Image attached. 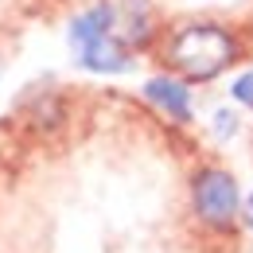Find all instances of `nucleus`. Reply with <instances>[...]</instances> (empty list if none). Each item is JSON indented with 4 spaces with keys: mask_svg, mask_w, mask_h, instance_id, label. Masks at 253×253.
Listing matches in <instances>:
<instances>
[{
    "mask_svg": "<svg viewBox=\"0 0 253 253\" xmlns=\"http://www.w3.org/2000/svg\"><path fill=\"white\" fill-rule=\"evenodd\" d=\"M105 16H109V32L128 51L148 43V35H152V0H105Z\"/></svg>",
    "mask_w": 253,
    "mask_h": 253,
    "instance_id": "7ed1b4c3",
    "label": "nucleus"
},
{
    "mask_svg": "<svg viewBox=\"0 0 253 253\" xmlns=\"http://www.w3.org/2000/svg\"><path fill=\"white\" fill-rule=\"evenodd\" d=\"M230 94H234V101H238V105L253 109V70H246V74H238V78H234Z\"/></svg>",
    "mask_w": 253,
    "mask_h": 253,
    "instance_id": "0eeeda50",
    "label": "nucleus"
},
{
    "mask_svg": "<svg viewBox=\"0 0 253 253\" xmlns=\"http://www.w3.org/2000/svg\"><path fill=\"white\" fill-rule=\"evenodd\" d=\"M191 203H195V214L211 230H230L238 222V211H242L238 179L222 168H203L191 183Z\"/></svg>",
    "mask_w": 253,
    "mask_h": 253,
    "instance_id": "f03ea898",
    "label": "nucleus"
},
{
    "mask_svg": "<svg viewBox=\"0 0 253 253\" xmlns=\"http://www.w3.org/2000/svg\"><path fill=\"white\" fill-rule=\"evenodd\" d=\"M101 35H109V16H105V8H86V12H78V16L70 20L66 39H70V51L78 55L82 47H90V43L101 39Z\"/></svg>",
    "mask_w": 253,
    "mask_h": 253,
    "instance_id": "423d86ee",
    "label": "nucleus"
},
{
    "mask_svg": "<svg viewBox=\"0 0 253 253\" xmlns=\"http://www.w3.org/2000/svg\"><path fill=\"white\" fill-rule=\"evenodd\" d=\"M214 128H218V136H234V132H238V113L218 109V113H214Z\"/></svg>",
    "mask_w": 253,
    "mask_h": 253,
    "instance_id": "6e6552de",
    "label": "nucleus"
},
{
    "mask_svg": "<svg viewBox=\"0 0 253 253\" xmlns=\"http://www.w3.org/2000/svg\"><path fill=\"white\" fill-rule=\"evenodd\" d=\"M238 59L234 35L218 24H187L168 39V63L191 82H211Z\"/></svg>",
    "mask_w": 253,
    "mask_h": 253,
    "instance_id": "f257e3e1",
    "label": "nucleus"
},
{
    "mask_svg": "<svg viewBox=\"0 0 253 253\" xmlns=\"http://www.w3.org/2000/svg\"><path fill=\"white\" fill-rule=\"evenodd\" d=\"M144 97L156 105L160 113H168L171 121H191V94L187 86L179 82V78H171V74H160V78H148L144 82Z\"/></svg>",
    "mask_w": 253,
    "mask_h": 253,
    "instance_id": "20e7f679",
    "label": "nucleus"
},
{
    "mask_svg": "<svg viewBox=\"0 0 253 253\" xmlns=\"http://www.w3.org/2000/svg\"><path fill=\"white\" fill-rule=\"evenodd\" d=\"M242 218H246V226L253 230V195L246 199V207H242Z\"/></svg>",
    "mask_w": 253,
    "mask_h": 253,
    "instance_id": "1a4fd4ad",
    "label": "nucleus"
},
{
    "mask_svg": "<svg viewBox=\"0 0 253 253\" xmlns=\"http://www.w3.org/2000/svg\"><path fill=\"white\" fill-rule=\"evenodd\" d=\"M74 59L86 66V70H94V74H121V70H128V63H132L128 47L113 32L101 35V39H94L90 47H82Z\"/></svg>",
    "mask_w": 253,
    "mask_h": 253,
    "instance_id": "39448f33",
    "label": "nucleus"
}]
</instances>
